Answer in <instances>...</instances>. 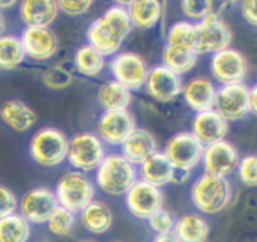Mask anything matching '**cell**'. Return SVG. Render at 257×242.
<instances>
[{
  "label": "cell",
  "mask_w": 257,
  "mask_h": 242,
  "mask_svg": "<svg viewBox=\"0 0 257 242\" xmlns=\"http://www.w3.org/2000/svg\"><path fill=\"white\" fill-rule=\"evenodd\" d=\"M192 205L201 215H217L231 205L233 190L228 178L201 173L190 188Z\"/></svg>",
  "instance_id": "6da1fadb"
},
{
  "label": "cell",
  "mask_w": 257,
  "mask_h": 242,
  "mask_svg": "<svg viewBox=\"0 0 257 242\" xmlns=\"http://www.w3.org/2000/svg\"><path fill=\"white\" fill-rule=\"evenodd\" d=\"M138 178V168L123 157L120 152L107 153L94 171L95 187L113 197L124 196Z\"/></svg>",
  "instance_id": "7a4b0ae2"
},
{
  "label": "cell",
  "mask_w": 257,
  "mask_h": 242,
  "mask_svg": "<svg viewBox=\"0 0 257 242\" xmlns=\"http://www.w3.org/2000/svg\"><path fill=\"white\" fill-rule=\"evenodd\" d=\"M68 142L69 138L59 128L43 127L30 137L28 152L38 166L54 168L67 161Z\"/></svg>",
  "instance_id": "3957f363"
},
{
  "label": "cell",
  "mask_w": 257,
  "mask_h": 242,
  "mask_svg": "<svg viewBox=\"0 0 257 242\" xmlns=\"http://www.w3.org/2000/svg\"><path fill=\"white\" fill-rule=\"evenodd\" d=\"M97 187L87 173L70 170L60 176L55 185L58 205L72 211L75 215L95 198Z\"/></svg>",
  "instance_id": "277c9868"
},
{
  "label": "cell",
  "mask_w": 257,
  "mask_h": 242,
  "mask_svg": "<svg viewBox=\"0 0 257 242\" xmlns=\"http://www.w3.org/2000/svg\"><path fill=\"white\" fill-rule=\"evenodd\" d=\"M107 146L93 132H79L69 138L67 162L72 170L94 172L107 156Z\"/></svg>",
  "instance_id": "5b68a950"
},
{
  "label": "cell",
  "mask_w": 257,
  "mask_h": 242,
  "mask_svg": "<svg viewBox=\"0 0 257 242\" xmlns=\"http://www.w3.org/2000/svg\"><path fill=\"white\" fill-rule=\"evenodd\" d=\"M203 150L205 146L191 131H181L168 138L163 153L176 171L191 173L202 162Z\"/></svg>",
  "instance_id": "8992f818"
},
{
  "label": "cell",
  "mask_w": 257,
  "mask_h": 242,
  "mask_svg": "<svg viewBox=\"0 0 257 242\" xmlns=\"http://www.w3.org/2000/svg\"><path fill=\"white\" fill-rule=\"evenodd\" d=\"M108 68L113 79L124 85L131 92L145 87L150 73V64L141 54L131 50L118 52L110 58Z\"/></svg>",
  "instance_id": "52a82bcc"
},
{
  "label": "cell",
  "mask_w": 257,
  "mask_h": 242,
  "mask_svg": "<svg viewBox=\"0 0 257 242\" xmlns=\"http://www.w3.org/2000/svg\"><path fill=\"white\" fill-rule=\"evenodd\" d=\"M210 72L213 82L220 85L245 83L248 74V60L242 52L228 47L211 55Z\"/></svg>",
  "instance_id": "ba28073f"
},
{
  "label": "cell",
  "mask_w": 257,
  "mask_h": 242,
  "mask_svg": "<svg viewBox=\"0 0 257 242\" xmlns=\"http://www.w3.org/2000/svg\"><path fill=\"white\" fill-rule=\"evenodd\" d=\"M196 28H197L196 52L198 53V55H212L231 47L233 39L232 30L217 13H211L202 20L196 23Z\"/></svg>",
  "instance_id": "9c48e42d"
},
{
  "label": "cell",
  "mask_w": 257,
  "mask_h": 242,
  "mask_svg": "<svg viewBox=\"0 0 257 242\" xmlns=\"http://www.w3.org/2000/svg\"><path fill=\"white\" fill-rule=\"evenodd\" d=\"M124 205L133 217L147 221L153 213L165 207V193L162 188L138 180L124 195Z\"/></svg>",
  "instance_id": "30bf717a"
},
{
  "label": "cell",
  "mask_w": 257,
  "mask_h": 242,
  "mask_svg": "<svg viewBox=\"0 0 257 242\" xmlns=\"http://www.w3.org/2000/svg\"><path fill=\"white\" fill-rule=\"evenodd\" d=\"M213 109L217 110L228 123L245 119L251 113L250 87L245 83L220 85Z\"/></svg>",
  "instance_id": "8fae6325"
},
{
  "label": "cell",
  "mask_w": 257,
  "mask_h": 242,
  "mask_svg": "<svg viewBox=\"0 0 257 242\" xmlns=\"http://www.w3.org/2000/svg\"><path fill=\"white\" fill-rule=\"evenodd\" d=\"M58 206L54 191L39 186L30 188L20 197L18 205V212L30 223V225H45Z\"/></svg>",
  "instance_id": "7c38bea8"
},
{
  "label": "cell",
  "mask_w": 257,
  "mask_h": 242,
  "mask_svg": "<svg viewBox=\"0 0 257 242\" xmlns=\"http://www.w3.org/2000/svg\"><path fill=\"white\" fill-rule=\"evenodd\" d=\"M137 127L136 118L128 109L103 110L97 122V136L105 146L120 147Z\"/></svg>",
  "instance_id": "4fadbf2b"
},
{
  "label": "cell",
  "mask_w": 257,
  "mask_h": 242,
  "mask_svg": "<svg viewBox=\"0 0 257 242\" xmlns=\"http://www.w3.org/2000/svg\"><path fill=\"white\" fill-rule=\"evenodd\" d=\"M240 158L241 156L237 148L227 140H222L206 146L201 165L203 167V172L227 178L236 172Z\"/></svg>",
  "instance_id": "5bb4252c"
},
{
  "label": "cell",
  "mask_w": 257,
  "mask_h": 242,
  "mask_svg": "<svg viewBox=\"0 0 257 242\" xmlns=\"http://www.w3.org/2000/svg\"><path fill=\"white\" fill-rule=\"evenodd\" d=\"M182 87L183 80L181 75L176 74L163 64H158L150 69L143 88L151 99L166 104L181 95Z\"/></svg>",
  "instance_id": "9a60e30c"
},
{
  "label": "cell",
  "mask_w": 257,
  "mask_h": 242,
  "mask_svg": "<svg viewBox=\"0 0 257 242\" xmlns=\"http://www.w3.org/2000/svg\"><path fill=\"white\" fill-rule=\"evenodd\" d=\"M20 40L27 58L34 62H47L59 52V40L50 28L25 27Z\"/></svg>",
  "instance_id": "2e32d148"
},
{
  "label": "cell",
  "mask_w": 257,
  "mask_h": 242,
  "mask_svg": "<svg viewBox=\"0 0 257 242\" xmlns=\"http://www.w3.org/2000/svg\"><path fill=\"white\" fill-rule=\"evenodd\" d=\"M217 89L213 79L205 75H196L183 83L181 95L188 108H191L195 113H198L215 107Z\"/></svg>",
  "instance_id": "e0dca14e"
},
{
  "label": "cell",
  "mask_w": 257,
  "mask_h": 242,
  "mask_svg": "<svg viewBox=\"0 0 257 242\" xmlns=\"http://www.w3.org/2000/svg\"><path fill=\"white\" fill-rule=\"evenodd\" d=\"M191 132L203 146L226 140L228 122L216 109L196 113L191 123Z\"/></svg>",
  "instance_id": "ac0fdd59"
},
{
  "label": "cell",
  "mask_w": 257,
  "mask_h": 242,
  "mask_svg": "<svg viewBox=\"0 0 257 242\" xmlns=\"http://www.w3.org/2000/svg\"><path fill=\"white\" fill-rule=\"evenodd\" d=\"M158 151V142L151 131L136 127L120 145V155L135 166H140Z\"/></svg>",
  "instance_id": "d6986e66"
},
{
  "label": "cell",
  "mask_w": 257,
  "mask_h": 242,
  "mask_svg": "<svg viewBox=\"0 0 257 242\" xmlns=\"http://www.w3.org/2000/svg\"><path fill=\"white\" fill-rule=\"evenodd\" d=\"M18 12L25 27L45 28H50L60 13L57 0H19Z\"/></svg>",
  "instance_id": "ffe728a7"
},
{
  "label": "cell",
  "mask_w": 257,
  "mask_h": 242,
  "mask_svg": "<svg viewBox=\"0 0 257 242\" xmlns=\"http://www.w3.org/2000/svg\"><path fill=\"white\" fill-rule=\"evenodd\" d=\"M85 37H87L88 44L105 58H112L113 55L120 52V48L124 42L102 17L97 18L90 23Z\"/></svg>",
  "instance_id": "44dd1931"
},
{
  "label": "cell",
  "mask_w": 257,
  "mask_h": 242,
  "mask_svg": "<svg viewBox=\"0 0 257 242\" xmlns=\"http://www.w3.org/2000/svg\"><path fill=\"white\" fill-rule=\"evenodd\" d=\"M0 120L17 133H25L38 122V115L30 105L20 99H8L0 104Z\"/></svg>",
  "instance_id": "7402d4cb"
},
{
  "label": "cell",
  "mask_w": 257,
  "mask_h": 242,
  "mask_svg": "<svg viewBox=\"0 0 257 242\" xmlns=\"http://www.w3.org/2000/svg\"><path fill=\"white\" fill-rule=\"evenodd\" d=\"M78 217L83 228L95 236L107 233L112 228L114 221L112 208L105 202L95 198L78 213Z\"/></svg>",
  "instance_id": "603a6c76"
},
{
  "label": "cell",
  "mask_w": 257,
  "mask_h": 242,
  "mask_svg": "<svg viewBox=\"0 0 257 242\" xmlns=\"http://www.w3.org/2000/svg\"><path fill=\"white\" fill-rule=\"evenodd\" d=\"M138 178L158 188L170 185L173 181L175 168L171 165L163 151H157L138 166Z\"/></svg>",
  "instance_id": "cb8c5ba5"
},
{
  "label": "cell",
  "mask_w": 257,
  "mask_h": 242,
  "mask_svg": "<svg viewBox=\"0 0 257 242\" xmlns=\"http://www.w3.org/2000/svg\"><path fill=\"white\" fill-rule=\"evenodd\" d=\"M210 223L198 212H188L176 220L173 235L180 242H207L210 237Z\"/></svg>",
  "instance_id": "d4e9b609"
},
{
  "label": "cell",
  "mask_w": 257,
  "mask_h": 242,
  "mask_svg": "<svg viewBox=\"0 0 257 242\" xmlns=\"http://www.w3.org/2000/svg\"><path fill=\"white\" fill-rule=\"evenodd\" d=\"M135 29L150 30L160 24L163 17L161 0H135L127 7Z\"/></svg>",
  "instance_id": "484cf974"
},
{
  "label": "cell",
  "mask_w": 257,
  "mask_h": 242,
  "mask_svg": "<svg viewBox=\"0 0 257 242\" xmlns=\"http://www.w3.org/2000/svg\"><path fill=\"white\" fill-rule=\"evenodd\" d=\"M107 58L88 43L80 45L73 55V68L79 75L85 78H97L104 70Z\"/></svg>",
  "instance_id": "4316f807"
},
{
  "label": "cell",
  "mask_w": 257,
  "mask_h": 242,
  "mask_svg": "<svg viewBox=\"0 0 257 242\" xmlns=\"http://www.w3.org/2000/svg\"><path fill=\"white\" fill-rule=\"evenodd\" d=\"M132 92L112 79L103 83L97 93V99L103 110H124L132 103Z\"/></svg>",
  "instance_id": "83f0119b"
},
{
  "label": "cell",
  "mask_w": 257,
  "mask_h": 242,
  "mask_svg": "<svg viewBox=\"0 0 257 242\" xmlns=\"http://www.w3.org/2000/svg\"><path fill=\"white\" fill-rule=\"evenodd\" d=\"M198 57L200 55L195 49L165 44L162 49V63L161 64L182 77L195 69L198 63Z\"/></svg>",
  "instance_id": "f1b7e54d"
},
{
  "label": "cell",
  "mask_w": 257,
  "mask_h": 242,
  "mask_svg": "<svg viewBox=\"0 0 257 242\" xmlns=\"http://www.w3.org/2000/svg\"><path fill=\"white\" fill-rule=\"evenodd\" d=\"M27 59L20 37L15 34H3L0 37V70L10 72L17 69Z\"/></svg>",
  "instance_id": "f546056e"
},
{
  "label": "cell",
  "mask_w": 257,
  "mask_h": 242,
  "mask_svg": "<svg viewBox=\"0 0 257 242\" xmlns=\"http://www.w3.org/2000/svg\"><path fill=\"white\" fill-rule=\"evenodd\" d=\"M32 225L19 212L0 218V242H28Z\"/></svg>",
  "instance_id": "4dcf8cb0"
},
{
  "label": "cell",
  "mask_w": 257,
  "mask_h": 242,
  "mask_svg": "<svg viewBox=\"0 0 257 242\" xmlns=\"http://www.w3.org/2000/svg\"><path fill=\"white\" fill-rule=\"evenodd\" d=\"M165 38L167 45L196 50V43H197L196 23L190 22V20L175 22L166 30Z\"/></svg>",
  "instance_id": "1f68e13d"
},
{
  "label": "cell",
  "mask_w": 257,
  "mask_h": 242,
  "mask_svg": "<svg viewBox=\"0 0 257 242\" xmlns=\"http://www.w3.org/2000/svg\"><path fill=\"white\" fill-rule=\"evenodd\" d=\"M40 80L45 88L50 90H64L72 85L74 80L73 72L62 63H57L45 68L42 73Z\"/></svg>",
  "instance_id": "d6a6232c"
},
{
  "label": "cell",
  "mask_w": 257,
  "mask_h": 242,
  "mask_svg": "<svg viewBox=\"0 0 257 242\" xmlns=\"http://www.w3.org/2000/svg\"><path fill=\"white\" fill-rule=\"evenodd\" d=\"M45 225L48 226L50 233L58 236V237H65L74 230L75 225H77V215L58 205L52 215L49 216Z\"/></svg>",
  "instance_id": "836d02e7"
},
{
  "label": "cell",
  "mask_w": 257,
  "mask_h": 242,
  "mask_svg": "<svg viewBox=\"0 0 257 242\" xmlns=\"http://www.w3.org/2000/svg\"><path fill=\"white\" fill-rule=\"evenodd\" d=\"M100 17L119 34V37L123 40L127 39L131 33L133 32V29H135L130 14H128L127 8L122 7V5L113 4Z\"/></svg>",
  "instance_id": "e575fe53"
},
{
  "label": "cell",
  "mask_w": 257,
  "mask_h": 242,
  "mask_svg": "<svg viewBox=\"0 0 257 242\" xmlns=\"http://www.w3.org/2000/svg\"><path fill=\"white\" fill-rule=\"evenodd\" d=\"M180 8L186 20L198 23L213 13L212 0H180Z\"/></svg>",
  "instance_id": "d590c367"
},
{
  "label": "cell",
  "mask_w": 257,
  "mask_h": 242,
  "mask_svg": "<svg viewBox=\"0 0 257 242\" xmlns=\"http://www.w3.org/2000/svg\"><path fill=\"white\" fill-rule=\"evenodd\" d=\"M236 173L243 186L250 188L257 187V155H246L241 157Z\"/></svg>",
  "instance_id": "8d00e7d4"
},
{
  "label": "cell",
  "mask_w": 257,
  "mask_h": 242,
  "mask_svg": "<svg viewBox=\"0 0 257 242\" xmlns=\"http://www.w3.org/2000/svg\"><path fill=\"white\" fill-rule=\"evenodd\" d=\"M176 217L171 211L166 210L165 207L153 213L147 220L148 226L156 235H165V233H172L175 230Z\"/></svg>",
  "instance_id": "74e56055"
},
{
  "label": "cell",
  "mask_w": 257,
  "mask_h": 242,
  "mask_svg": "<svg viewBox=\"0 0 257 242\" xmlns=\"http://www.w3.org/2000/svg\"><path fill=\"white\" fill-rule=\"evenodd\" d=\"M94 0H57L59 12L68 17H80L89 12Z\"/></svg>",
  "instance_id": "f35d334b"
},
{
  "label": "cell",
  "mask_w": 257,
  "mask_h": 242,
  "mask_svg": "<svg viewBox=\"0 0 257 242\" xmlns=\"http://www.w3.org/2000/svg\"><path fill=\"white\" fill-rule=\"evenodd\" d=\"M18 205L19 200L12 188L0 183V218L18 212Z\"/></svg>",
  "instance_id": "ab89813d"
},
{
  "label": "cell",
  "mask_w": 257,
  "mask_h": 242,
  "mask_svg": "<svg viewBox=\"0 0 257 242\" xmlns=\"http://www.w3.org/2000/svg\"><path fill=\"white\" fill-rule=\"evenodd\" d=\"M237 5L243 20L251 27L257 28V0H238Z\"/></svg>",
  "instance_id": "60d3db41"
},
{
  "label": "cell",
  "mask_w": 257,
  "mask_h": 242,
  "mask_svg": "<svg viewBox=\"0 0 257 242\" xmlns=\"http://www.w3.org/2000/svg\"><path fill=\"white\" fill-rule=\"evenodd\" d=\"M236 4H238V0H212L213 13H217L221 15V13Z\"/></svg>",
  "instance_id": "b9f144b4"
},
{
  "label": "cell",
  "mask_w": 257,
  "mask_h": 242,
  "mask_svg": "<svg viewBox=\"0 0 257 242\" xmlns=\"http://www.w3.org/2000/svg\"><path fill=\"white\" fill-rule=\"evenodd\" d=\"M250 108L251 113L257 118V83L250 87Z\"/></svg>",
  "instance_id": "7bdbcfd3"
},
{
  "label": "cell",
  "mask_w": 257,
  "mask_h": 242,
  "mask_svg": "<svg viewBox=\"0 0 257 242\" xmlns=\"http://www.w3.org/2000/svg\"><path fill=\"white\" fill-rule=\"evenodd\" d=\"M152 242H180L178 238L172 233H165V235H156Z\"/></svg>",
  "instance_id": "ee69618b"
},
{
  "label": "cell",
  "mask_w": 257,
  "mask_h": 242,
  "mask_svg": "<svg viewBox=\"0 0 257 242\" xmlns=\"http://www.w3.org/2000/svg\"><path fill=\"white\" fill-rule=\"evenodd\" d=\"M19 4V0H0V10H8Z\"/></svg>",
  "instance_id": "f6af8a7d"
},
{
  "label": "cell",
  "mask_w": 257,
  "mask_h": 242,
  "mask_svg": "<svg viewBox=\"0 0 257 242\" xmlns=\"http://www.w3.org/2000/svg\"><path fill=\"white\" fill-rule=\"evenodd\" d=\"M5 30H7V19H5L4 14L3 12L0 10V37L3 34H5Z\"/></svg>",
  "instance_id": "bcb514c9"
},
{
  "label": "cell",
  "mask_w": 257,
  "mask_h": 242,
  "mask_svg": "<svg viewBox=\"0 0 257 242\" xmlns=\"http://www.w3.org/2000/svg\"><path fill=\"white\" fill-rule=\"evenodd\" d=\"M113 2H114V4L122 5V7L127 8L128 5H130L132 2H135V0H113Z\"/></svg>",
  "instance_id": "7dc6e473"
},
{
  "label": "cell",
  "mask_w": 257,
  "mask_h": 242,
  "mask_svg": "<svg viewBox=\"0 0 257 242\" xmlns=\"http://www.w3.org/2000/svg\"><path fill=\"white\" fill-rule=\"evenodd\" d=\"M80 242H95V241H93V240H84V241H80Z\"/></svg>",
  "instance_id": "c3c4849f"
}]
</instances>
